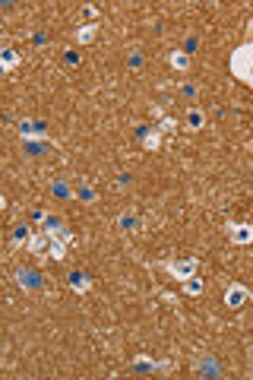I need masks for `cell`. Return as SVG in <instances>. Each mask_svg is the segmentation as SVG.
<instances>
[{"label":"cell","instance_id":"603a6c76","mask_svg":"<svg viewBox=\"0 0 253 380\" xmlns=\"http://www.w3.org/2000/svg\"><path fill=\"white\" fill-rule=\"evenodd\" d=\"M196 92H199V89H196V86H190V83H187V86H184V95H187V98H196Z\"/></svg>","mask_w":253,"mask_h":380},{"label":"cell","instance_id":"30bf717a","mask_svg":"<svg viewBox=\"0 0 253 380\" xmlns=\"http://www.w3.org/2000/svg\"><path fill=\"white\" fill-rule=\"evenodd\" d=\"M95 35H98V25H95V22H89V25H83V29H76V42H79V45H89Z\"/></svg>","mask_w":253,"mask_h":380},{"label":"cell","instance_id":"d4e9b609","mask_svg":"<svg viewBox=\"0 0 253 380\" xmlns=\"http://www.w3.org/2000/svg\"><path fill=\"white\" fill-rule=\"evenodd\" d=\"M196 45H199L196 38H187V42H184V48H187V51H196Z\"/></svg>","mask_w":253,"mask_h":380},{"label":"cell","instance_id":"44dd1931","mask_svg":"<svg viewBox=\"0 0 253 380\" xmlns=\"http://www.w3.org/2000/svg\"><path fill=\"white\" fill-rule=\"evenodd\" d=\"M126 64H130V67H143V54H139V51H133V54L126 57Z\"/></svg>","mask_w":253,"mask_h":380},{"label":"cell","instance_id":"2e32d148","mask_svg":"<svg viewBox=\"0 0 253 380\" xmlns=\"http://www.w3.org/2000/svg\"><path fill=\"white\" fill-rule=\"evenodd\" d=\"M187 124L193 127V130H199V127L206 124V117H203V111H187Z\"/></svg>","mask_w":253,"mask_h":380},{"label":"cell","instance_id":"8fae6325","mask_svg":"<svg viewBox=\"0 0 253 380\" xmlns=\"http://www.w3.org/2000/svg\"><path fill=\"white\" fill-rule=\"evenodd\" d=\"M44 247H51V238H48V235H32V238H29V250H32V253H42Z\"/></svg>","mask_w":253,"mask_h":380},{"label":"cell","instance_id":"6da1fadb","mask_svg":"<svg viewBox=\"0 0 253 380\" xmlns=\"http://www.w3.org/2000/svg\"><path fill=\"white\" fill-rule=\"evenodd\" d=\"M16 282L22 285V289H29V291H42V289H44V279H42V272H35V269H25V266H19V269H16Z\"/></svg>","mask_w":253,"mask_h":380},{"label":"cell","instance_id":"4fadbf2b","mask_svg":"<svg viewBox=\"0 0 253 380\" xmlns=\"http://www.w3.org/2000/svg\"><path fill=\"white\" fill-rule=\"evenodd\" d=\"M168 64L174 67V70H187V67H190V57H187V54H177V51H171V54H168Z\"/></svg>","mask_w":253,"mask_h":380},{"label":"cell","instance_id":"5b68a950","mask_svg":"<svg viewBox=\"0 0 253 380\" xmlns=\"http://www.w3.org/2000/svg\"><path fill=\"white\" fill-rule=\"evenodd\" d=\"M231 241L234 244H250L253 241V225H231Z\"/></svg>","mask_w":253,"mask_h":380},{"label":"cell","instance_id":"8992f818","mask_svg":"<svg viewBox=\"0 0 253 380\" xmlns=\"http://www.w3.org/2000/svg\"><path fill=\"white\" fill-rule=\"evenodd\" d=\"M133 371H136V374H155V371H168V364H155V361H149V358H136V361H133Z\"/></svg>","mask_w":253,"mask_h":380},{"label":"cell","instance_id":"52a82bcc","mask_svg":"<svg viewBox=\"0 0 253 380\" xmlns=\"http://www.w3.org/2000/svg\"><path fill=\"white\" fill-rule=\"evenodd\" d=\"M196 374H203V377H222V368H218L215 358H203V361L196 364Z\"/></svg>","mask_w":253,"mask_h":380},{"label":"cell","instance_id":"ffe728a7","mask_svg":"<svg viewBox=\"0 0 253 380\" xmlns=\"http://www.w3.org/2000/svg\"><path fill=\"white\" fill-rule=\"evenodd\" d=\"M63 61L70 64V67H76V64H79V54H76V51L70 48V51H63Z\"/></svg>","mask_w":253,"mask_h":380},{"label":"cell","instance_id":"d6986e66","mask_svg":"<svg viewBox=\"0 0 253 380\" xmlns=\"http://www.w3.org/2000/svg\"><path fill=\"white\" fill-rule=\"evenodd\" d=\"M121 228H124V231H133V228H136V216H133V212H124V216H121Z\"/></svg>","mask_w":253,"mask_h":380},{"label":"cell","instance_id":"ba28073f","mask_svg":"<svg viewBox=\"0 0 253 380\" xmlns=\"http://www.w3.org/2000/svg\"><path fill=\"white\" fill-rule=\"evenodd\" d=\"M136 136L143 139L146 149H158V130H149V127H136Z\"/></svg>","mask_w":253,"mask_h":380},{"label":"cell","instance_id":"e0dca14e","mask_svg":"<svg viewBox=\"0 0 253 380\" xmlns=\"http://www.w3.org/2000/svg\"><path fill=\"white\" fill-rule=\"evenodd\" d=\"M51 190H54V197H57V200H70V197H73V190L66 187L63 181H57V184H54V187H51Z\"/></svg>","mask_w":253,"mask_h":380},{"label":"cell","instance_id":"9c48e42d","mask_svg":"<svg viewBox=\"0 0 253 380\" xmlns=\"http://www.w3.org/2000/svg\"><path fill=\"white\" fill-rule=\"evenodd\" d=\"M66 282H70L76 291H85V289H89V276H85L83 269H73L70 276H66Z\"/></svg>","mask_w":253,"mask_h":380},{"label":"cell","instance_id":"3957f363","mask_svg":"<svg viewBox=\"0 0 253 380\" xmlns=\"http://www.w3.org/2000/svg\"><path fill=\"white\" fill-rule=\"evenodd\" d=\"M168 276H174V279H190V276H196V260H184V263H168Z\"/></svg>","mask_w":253,"mask_h":380},{"label":"cell","instance_id":"5bb4252c","mask_svg":"<svg viewBox=\"0 0 253 380\" xmlns=\"http://www.w3.org/2000/svg\"><path fill=\"white\" fill-rule=\"evenodd\" d=\"M29 238H32V231H29V225H25V222H19L16 228H13V241H16V244L29 241Z\"/></svg>","mask_w":253,"mask_h":380},{"label":"cell","instance_id":"484cf974","mask_svg":"<svg viewBox=\"0 0 253 380\" xmlns=\"http://www.w3.org/2000/svg\"><path fill=\"white\" fill-rule=\"evenodd\" d=\"M250 298H253V291H250Z\"/></svg>","mask_w":253,"mask_h":380},{"label":"cell","instance_id":"ac0fdd59","mask_svg":"<svg viewBox=\"0 0 253 380\" xmlns=\"http://www.w3.org/2000/svg\"><path fill=\"white\" fill-rule=\"evenodd\" d=\"M76 197L83 200V203H95V190L92 187H76Z\"/></svg>","mask_w":253,"mask_h":380},{"label":"cell","instance_id":"9a60e30c","mask_svg":"<svg viewBox=\"0 0 253 380\" xmlns=\"http://www.w3.org/2000/svg\"><path fill=\"white\" fill-rule=\"evenodd\" d=\"M0 61H3V67H6V70H13V67H16V61H19V57H16V51L3 48V51H0Z\"/></svg>","mask_w":253,"mask_h":380},{"label":"cell","instance_id":"cb8c5ba5","mask_svg":"<svg viewBox=\"0 0 253 380\" xmlns=\"http://www.w3.org/2000/svg\"><path fill=\"white\" fill-rule=\"evenodd\" d=\"M83 16H85V19H95V16H98V10H95V6H85Z\"/></svg>","mask_w":253,"mask_h":380},{"label":"cell","instance_id":"7a4b0ae2","mask_svg":"<svg viewBox=\"0 0 253 380\" xmlns=\"http://www.w3.org/2000/svg\"><path fill=\"white\" fill-rule=\"evenodd\" d=\"M247 298H250V291L244 289V285H237V282H231L228 291H225V304H228V308H241Z\"/></svg>","mask_w":253,"mask_h":380},{"label":"cell","instance_id":"277c9868","mask_svg":"<svg viewBox=\"0 0 253 380\" xmlns=\"http://www.w3.org/2000/svg\"><path fill=\"white\" fill-rule=\"evenodd\" d=\"M22 152L29 158H42V156H48V152H51V146L44 143V139H22Z\"/></svg>","mask_w":253,"mask_h":380},{"label":"cell","instance_id":"7c38bea8","mask_svg":"<svg viewBox=\"0 0 253 380\" xmlns=\"http://www.w3.org/2000/svg\"><path fill=\"white\" fill-rule=\"evenodd\" d=\"M199 291H203V279L199 276H190V279H184V295H199Z\"/></svg>","mask_w":253,"mask_h":380},{"label":"cell","instance_id":"7402d4cb","mask_svg":"<svg viewBox=\"0 0 253 380\" xmlns=\"http://www.w3.org/2000/svg\"><path fill=\"white\" fill-rule=\"evenodd\" d=\"M32 42L42 48V45H48V35H44V32H35V38H32Z\"/></svg>","mask_w":253,"mask_h":380}]
</instances>
